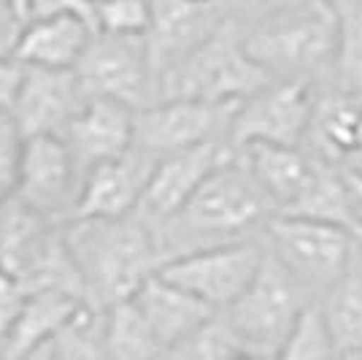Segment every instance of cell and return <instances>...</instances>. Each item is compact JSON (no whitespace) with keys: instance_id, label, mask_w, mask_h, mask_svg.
<instances>
[{"instance_id":"1f68e13d","label":"cell","mask_w":362,"mask_h":360,"mask_svg":"<svg viewBox=\"0 0 362 360\" xmlns=\"http://www.w3.org/2000/svg\"><path fill=\"white\" fill-rule=\"evenodd\" d=\"M46 16H84L95 25V6L90 0H30L28 19H46Z\"/></svg>"},{"instance_id":"ffe728a7","label":"cell","mask_w":362,"mask_h":360,"mask_svg":"<svg viewBox=\"0 0 362 360\" xmlns=\"http://www.w3.org/2000/svg\"><path fill=\"white\" fill-rule=\"evenodd\" d=\"M303 147H308L325 163L344 168L362 150V95L335 87L319 92L317 111Z\"/></svg>"},{"instance_id":"f546056e","label":"cell","mask_w":362,"mask_h":360,"mask_svg":"<svg viewBox=\"0 0 362 360\" xmlns=\"http://www.w3.org/2000/svg\"><path fill=\"white\" fill-rule=\"evenodd\" d=\"M298 3H305V0H219V9H222L225 19L241 25V28H249V25L262 22V19L279 14L284 9H292Z\"/></svg>"},{"instance_id":"f35d334b","label":"cell","mask_w":362,"mask_h":360,"mask_svg":"<svg viewBox=\"0 0 362 360\" xmlns=\"http://www.w3.org/2000/svg\"><path fill=\"white\" fill-rule=\"evenodd\" d=\"M341 360H362V347L360 349H351V352H344Z\"/></svg>"},{"instance_id":"7bdbcfd3","label":"cell","mask_w":362,"mask_h":360,"mask_svg":"<svg viewBox=\"0 0 362 360\" xmlns=\"http://www.w3.org/2000/svg\"><path fill=\"white\" fill-rule=\"evenodd\" d=\"M0 360H3V352H0Z\"/></svg>"},{"instance_id":"30bf717a","label":"cell","mask_w":362,"mask_h":360,"mask_svg":"<svg viewBox=\"0 0 362 360\" xmlns=\"http://www.w3.org/2000/svg\"><path fill=\"white\" fill-rule=\"evenodd\" d=\"M84 168L60 135L25 138L16 196L28 209L68 225L76 217L84 187Z\"/></svg>"},{"instance_id":"f1b7e54d","label":"cell","mask_w":362,"mask_h":360,"mask_svg":"<svg viewBox=\"0 0 362 360\" xmlns=\"http://www.w3.org/2000/svg\"><path fill=\"white\" fill-rule=\"evenodd\" d=\"M22 152H25V135L19 133L11 117H3L0 120V203L16 196Z\"/></svg>"},{"instance_id":"cb8c5ba5","label":"cell","mask_w":362,"mask_h":360,"mask_svg":"<svg viewBox=\"0 0 362 360\" xmlns=\"http://www.w3.org/2000/svg\"><path fill=\"white\" fill-rule=\"evenodd\" d=\"M106 339L114 360H160L163 347L133 298L106 309Z\"/></svg>"},{"instance_id":"60d3db41","label":"cell","mask_w":362,"mask_h":360,"mask_svg":"<svg viewBox=\"0 0 362 360\" xmlns=\"http://www.w3.org/2000/svg\"><path fill=\"white\" fill-rule=\"evenodd\" d=\"M90 3H92V6H98V3H100V0H90Z\"/></svg>"},{"instance_id":"5b68a950","label":"cell","mask_w":362,"mask_h":360,"mask_svg":"<svg viewBox=\"0 0 362 360\" xmlns=\"http://www.w3.org/2000/svg\"><path fill=\"white\" fill-rule=\"evenodd\" d=\"M311 303L314 300L303 293V287L265 249V260L252 285L230 309L219 312V317L243 352L279 355L295 322Z\"/></svg>"},{"instance_id":"b9f144b4","label":"cell","mask_w":362,"mask_h":360,"mask_svg":"<svg viewBox=\"0 0 362 360\" xmlns=\"http://www.w3.org/2000/svg\"><path fill=\"white\" fill-rule=\"evenodd\" d=\"M3 117H8V114H0V120H3Z\"/></svg>"},{"instance_id":"5bb4252c","label":"cell","mask_w":362,"mask_h":360,"mask_svg":"<svg viewBox=\"0 0 362 360\" xmlns=\"http://www.w3.org/2000/svg\"><path fill=\"white\" fill-rule=\"evenodd\" d=\"M157 160L133 150L95 165L84 176L81 198L74 220H122L133 217L144 201Z\"/></svg>"},{"instance_id":"7c38bea8","label":"cell","mask_w":362,"mask_h":360,"mask_svg":"<svg viewBox=\"0 0 362 360\" xmlns=\"http://www.w3.org/2000/svg\"><path fill=\"white\" fill-rule=\"evenodd\" d=\"M233 154L235 150L227 141H211V144L176 152V154L157 160L136 217H141L151 230L170 223L189 203V198L200 190V184Z\"/></svg>"},{"instance_id":"4316f807","label":"cell","mask_w":362,"mask_h":360,"mask_svg":"<svg viewBox=\"0 0 362 360\" xmlns=\"http://www.w3.org/2000/svg\"><path fill=\"white\" fill-rule=\"evenodd\" d=\"M241 352L243 349L227 330L225 320L216 315L206 328L197 330L195 336L165 349L160 360H233Z\"/></svg>"},{"instance_id":"e0dca14e","label":"cell","mask_w":362,"mask_h":360,"mask_svg":"<svg viewBox=\"0 0 362 360\" xmlns=\"http://www.w3.org/2000/svg\"><path fill=\"white\" fill-rule=\"evenodd\" d=\"M62 141L87 174L95 165L114 160L136 147V111L114 101L87 98L62 133Z\"/></svg>"},{"instance_id":"8992f818","label":"cell","mask_w":362,"mask_h":360,"mask_svg":"<svg viewBox=\"0 0 362 360\" xmlns=\"http://www.w3.org/2000/svg\"><path fill=\"white\" fill-rule=\"evenodd\" d=\"M262 244L317 303L349 266L357 249V236L330 223L273 214L262 230Z\"/></svg>"},{"instance_id":"6da1fadb","label":"cell","mask_w":362,"mask_h":360,"mask_svg":"<svg viewBox=\"0 0 362 360\" xmlns=\"http://www.w3.org/2000/svg\"><path fill=\"white\" fill-rule=\"evenodd\" d=\"M276 209L235 152L200 184L189 203L157 227L163 266L189 252L259 239Z\"/></svg>"},{"instance_id":"ba28073f","label":"cell","mask_w":362,"mask_h":360,"mask_svg":"<svg viewBox=\"0 0 362 360\" xmlns=\"http://www.w3.org/2000/svg\"><path fill=\"white\" fill-rule=\"evenodd\" d=\"M314 81H271L235 106L230 122V147L255 144L303 147L319 101Z\"/></svg>"},{"instance_id":"d6a6232c","label":"cell","mask_w":362,"mask_h":360,"mask_svg":"<svg viewBox=\"0 0 362 360\" xmlns=\"http://www.w3.org/2000/svg\"><path fill=\"white\" fill-rule=\"evenodd\" d=\"M25 79V65L16 57H0V114H8Z\"/></svg>"},{"instance_id":"7a4b0ae2","label":"cell","mask_w":362,"mask_h":360,"mask_svg":"<svg viewBox=\"0 0 362 360\" xmlns=\"http://www.w3.org/2000/svg\"><path fill=\"white\" fill-rule=\"evenodd\" d=\"M65 236L84 282V298L100 309L136 298L163 269L157 233L136 214L122 220H71Z\"/></svg>"},{"instance_id":"8fae6325","label":"cell","mask_w":362,"mask_h":360,"mask_svg":"<svg viewBox=\"0 0 362 360\" xmlns=\"http://www.w3.org/2000/svg\"><path fill=\"white\" fill-rule=\"evenodd\" d=\"M238 103H203L168 98L136 111V150L163 160L168 154L227 141ZM230 144V141H227Z\"/></svg>"},{"instance_id":"7402d4cb","label":"cell","mask_w":362,"mask_h":360,"mask_svg":"<svg viewBox=\"0 0 362 360\" xmlns=\"http://www.w3.org/2000/svg\"><path fill=\"white\" fill-rule=\"evenodd\" d=\"M332 333L338 352H351L362 347V244L349 260L344 274L330 285V290L317 300Z\"/></svg>"},{"instance_id":"4fadbf2b","label":"cell","mask_w":362,"mask_h":360,"mask_svg":"<svg viewBox=\"0 0 362 360\" xmlns=\"http://www.w3.org/2000/svg\"><path fill=\"white\" fill-rule=\"evenodd\" d=\"M87 103L76 71H44V68H25L22 87L8 117L25 138L38 135H60Z\"/></svg>"},{"instance_id":"d590c367","label":"cell","mask_w":362,"mask_h":360,"mask_svg":"<svg viewBox=\"0 0 362 360\" xmlns=\"http://www.w3.org/2000/svg\"><path fill=\"white\" fill-rule=\"evenodd\" d=\"M341 171H349V174H354V176H360L362 179V150L357 152V154H354V157H351Z\"/></svg>"},{"instance_id":"277c9868","label":"cell","mask_w":362,"mask_h":360,"mask_svg":"<svg viewBox=\"0 0 362 360\" xmlns=\"http://www.w3.org/2000/svg\"><path fill=\"white\" fill-rule=\"evenodd\" d=\"M271 81L246 52L241 25L225 19L203 44L160 76V101L184 98L203 103H241Z\"/></svg>"},{"instance_id":"ab89813d","label":"cell","mask_w":362,"mask_h":360,"mask_svg":"<svg viewBox=\"0 0 362 360\" xmlns=\"http://www.w3.org/2000/svg\"><path fill=\"white\" fill-rule=\"evenodd\" d=\"M189 3H195V6H219V0H189Z\"/></svg>"},{"instance_id":"9c48e42d","label":"cell","mask_w":362,"mask_h":360,"mask_svg":"<svg viewBox=\"0 0 362 360\" xmlns=\"http://www.w3.org/2000/svg\"><path fill=\"white\" fill-rule=\"evenodd\" d=\"M262 260L265 244L259 236L181 255L165 263L160 269V276L209 303L214 312H225L252 285Z\"/></svg>"},{"instance_id":"4dcf8cb0","label":"cell","mask_w":362,"mask_h":360,"mask_svg":"<svg viewBox=\"0 0 362 360\" xmlns=\"http://www.w3.org/2000/svg\"><path fill=\"white\" fill-rule=\"evenodd\" d=\"M28 296H30V293L22 287L19 279H14L11 274H6V271L0 269V347L6 342V336L11 333V328H14L16 317L22 312ZM0 352H3V349H0Z\"/></svg>"},{"instance_id":"d6986e66","label":"cell","mask_w":362,"mask_h":360,"mask_svg":"<svg viewBox=\"0 0 362 360\" xmlns=\"http://www.w3.org/2000/svg\"><path fill=\"white\" fill-rule=\"evenodd\" d=\"M138 309L144 312L149 328L154 330L163 352L181 344L184 339L203 330L219 312H214L209 303L195 298L192 293L181 290L179 285L168 282L165 276H151L146 285L136 293Z\"/></svg>"},{"instance_id":"74e56055","label":"cell","mask_w":362,"mask_h":360,"mask_svg":"<svg viewBox=\"0 0 362 360\" xmlns=\"http://www.w3.org/2000/svg\"><path fill=\"white\" fill-rule=\"evenodd\" d=\"M233 360H276V355H259V352H241Z\"/></svg>"},{"instance_id":"836d02e7","label":"cell","mask_w":362,"mask_h":360,"mask_svg":"<svg viewBox=\"0 0 362 360\" xmlns=\"http://www.w3.org/2000/svg\"><path fill=\"white\" fill-rule=\"evenodd\" d=\"M22 28H25V22L14 11V6L8 0H0V57H14Z\"/></svg>"},{"instance_id":"9a60e30c","label":"cell","mask_w":362,"mask_h":360,"mask_svg":"<svg viewBox=\"0 0 362 360\" xmlns=\"http://www.w3.org/2000/svg\"><path fill=\"white\" fill-rule=\"evenodd\" d=\"M235 152L241 154L243 165L252 171L262 193L271 198L276 214H287L295 209L305 198V193L314 187L322 168L327 165L308 147L255 144Z\"/></svg>"},{"instance_id":"ac0fdd59","label":"cell","mask_w":362,"mask_h":360,"mask_svg":"<svg viewBox=\"0 0 362 360\" xmlns=\"http://www.w3.org/2000/svg\"><path fill=\"white\" fill-rule=\"evenodd\" d=\"M98 28L84 16L28 19L19 33L14 57L25 68L76 71Z\"/></svg>"},{"instance_id":"d4e9b609","label":"cell","mask_w":362,"mask_h":360,"mask_svg":"<svg viewBox=\"0 0 362 360\" xmlns=\"http://www.w3.org/2000/svg\"><path fill=\"white\" fill-rule=\"evenodd\" d=\"M338 3V49L332 65V87L362 95V0Z\"/></svg>"},{"instance_id":"2e32d148","label":"cell","mask_w":362,"mask_h":360,"mask_svg":"<svg viewBox=\"0 0 362 360\" xmlns=\"http://www.w3.org/2000/svg\"><path fill=\"white\" fill-rule=\"evenodd\" d=\"M222 22L225 16L219 6H195L189 0H151V28L146 41L157 87L160 76L203 44Z\"/></svg>"},{"instance_id":"484cf974","label":"cell","mask_w":362,"mask_h":360,"mask_svg":"<svg viewBox=\"0 0 362 360\" xmlns=\"http://www.w3.org/2000/svg\"><path fill=\"white\" fill-rule=\"evenodd\" d=\"M276 360H341L330 328L319 312V303L305 306V312L295 322Z\"/></svg>"},{"instance_id":"44dd1931","label":"cell","mask_w":362,"mask_h":360,"mask_svg":"<svg viewBox=\"0 0 362 360\" xmlns=\"http://www.w3.org/2000/svg\"><path fill=\"white\" fill-rule=\"evenodd\" d=\"M81 303H84L81 298L65 296V293H30L16 317L14 328L0 347L3 360L22 358L28 352L46 347Z\"/></svg>"},{"instance_id":"e575fe53","label":"cell","mask_w":362,"mask_h":360,"mask_svg":"<svg viewBox=\"0 0 362 360\" xmlns=\"http://www.w3.org/2000/svg\"><path fill=\"white\" fill-rule=\"evenodd\" d=\"M11 360H57V358H54L52 347L46 344V347H41V349H35V352H28V355H22V358H11Z\"/></svg>"},{"instance_id":"3957f363","label":"cell","mask_w":362,"mask_h":360,"mask_svg":"<svg viewBox=\"0 0 362 360\" xmlns=\"http://www.w3.org/2000/svg\"><path fill=\"white\" fill-rule=\"evenodd\" d=\"M241 30L246 52L273 81L322 84L327 79L332 84L338 49L335 0H305Z\"/></svg>"},{"instance_id":"603a6c76","label":"cell","mask_w":362,"mask_h":360,"mask_svg":"<svg viewBox=\"0 0 362 360\" xmlns=\"http://www.w3.org/2000/svg\"><path fill=\"white\" fill-rule=\"evenodd\" d=\"M49 347L57 360H114L106 339V309L84 300Z\"/></svg>"},{"instance_id":"8d00e7d4","label":"cell","mask_w":362,"mask_h":360,"mask_svg":"<svg viewBox=\"0 0 362 360\" xmlns=\"http://www.w3.org/2000/svg\"><path fill=\"white\" fill-rule=\"evenodd\" d=\"M11 6H14V11L22 16V22H28V6H30V0H8Z\"/></svg>"},{"instance_id":"83f0119b","label":"cell","mask_w":362,"mask_h":360,"mask_svg":"<svg viewBox=\"0 0 362 360\" xmlns=\"http://www.w3.org/2000/svg\"><path fill=\"white\" fill-rule=\"evenodd\" d=\"M95 25L111 35H149L151 0H100L95 6Z\"/></svg>"},{"instance_id":"52a82bcc","label":"cell","mask_w":362,"mask_h":360,"mask_svg":"<svg viewBox=\"0 0 362 360\" xmlns=\"http://www.w3.org/2000/svg\"><path fill=\"white\" fill-rule=\"evenodd\" d=\"M76 79L87 98L114 101L130 111H141L160 101L146 35H111L98 30L76 65Z\"/></svg>"}]
</instances>
